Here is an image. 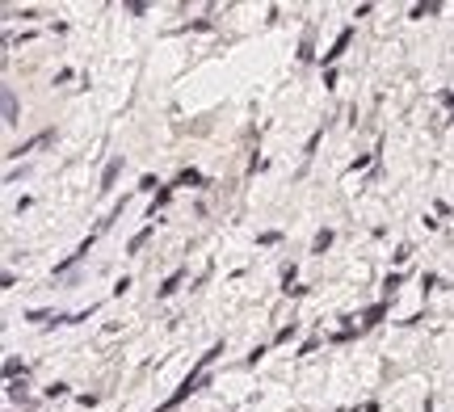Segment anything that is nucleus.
I'll return each instance as SVG.
<instances>
[{
  "label": "nucleus",
  "mask_w": 454,
  "mask_h": 412,
  "mask_svg": "<svg viewBox=\"0 0 454 412\" xmlns=\"http://www.w3.org/2000/svg\"><path fill=\"white\" fill-rule=\"evenodd\" d=\"M5 122L9 127L17 122V97H13V88H5Z\"/></svg>",
  "instance_id": "f257e3e1"
},
{
  "label": "nucleus",
  "mask_w": 454,
  "mask_h": 412,
  "mask_svg": "<svg viewBox=\"0 0 454 412\" xmlns=\"http://www.w3.org/2000/svg\"><path fill=\"white\" fill-rule=\"evenodd\" d=\"M118 169H122V160H110V169H106V177H101V189H110V185H114V177H118Z\"/></svg>",
  "instance_id": "f03ea898"
},
{
  "label": "nucleus",
  "mask_w": 454,
  "mask_h": 412,
  "mask_svg": "<svg viewBox=\"0 0 454 412\" xmlns=\"http://www.w3.org/2000/svg\"><path fill=\"white\" fill-rule=\"evenodd\" d=\"M328 244H332V232H320V236H316V252H324Z\"/></svg>",
  "instance_id": "7ed1b4c3"
}]
</instances>
